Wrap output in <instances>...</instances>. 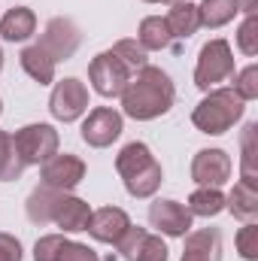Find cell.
<instances>
[{"label":"cell","instance_id":"cell-1","mask_svg":"<svg viewBox=\"0 0 258 261\" xmlns=\"http://www.w3.org/2000/svg\"><path fill=\"white\" fill-rule=\"evenodd\" d=\"M176 103V85L161 67L146 64L128 79L122 91V116L134 122H152L173 110Z\"/></svg>","mask_w":258,"mask_h":261},{"label":"cell","instance_id":"cell-2","mask_svg":"<svg viewBox=\"0 0 258 261\" xmlns=\"http://www.w3.org/2000/svg\"><path fill=\"white\" fill-rule=\"evenodd\" d=\"M116 170H119V176L125 182V192L131 197H140V200L152 197L164 182V170H161L158 158L140 140L122 146V152L116 155Z\"/></svg>","mask_w":258,"mask_h":261},{"label":"cell","instance_id":"cell-3","mask_svg":"<svg viewBox=\"0 0 258 261\" xmlns=\"http://www.w3.org/2000/svg\"><path fill=\"white\" fill-rule=\"evenodd\" d=\"M246 113V103L231 88H213L192 110V125L207 137H222L234 128Z\"/></svg>","mask_w":258,"mask_h":261},{"label":"cell","instance_id":"cell-4","mask_svg":"<svg viewBox=\"0 0 258 261\" xmlns=\"http://www.w3.org/2000/svg\"><path fill=\"white\" fill-rule=\"evenodd\" d=\"M234 73H237V64H234V52H231L228 40L216 37V40L200 46L197 64H194V85L200 91L222 88V82H228Z\"/></svg>","mask_w":258,"mask_h":261},{"label":"cell","instance_id":"cell-5","mask_svg":"<svg viewBox=\"0 0 258 261\" xmlns=\"http://www.w3.org/2000/svg\"><path fill=\"white\" fill-rule=\"evenodd\" d=\"M12 146H15V155L24 167H34V164H43L49 161L58 146H61V137L58 130L46 122H34V125H24L12 134Z\"/></svg>","mask_w":258,"mask_h":261},{"label":"cell","instance_id":"cell-6","mask_svg":"<svg viewBox=\"0 0 258 261\" xmlns=\"http://www.w3.org/2000/svg\"><path fill=\"white\" fill-rule=\"evenodd\" d=\"M49 113H52V119H58L64 125L79 122L88 113V88H85V82L76 79V76L58 79L52 94H49Z\"/></svg>","mask_w":258,"mask_h":261},{"label":"cell","instance_id":"cell-7","mask_svg":"<svg viewBox=\"0 0 258 261\" xmlns=\"http://www.w3.org/2000/svg\"><path fill=\"white\" fill-rule=\"evenodd\" d=\"M79 43H82V31H79V24H76L73 18H67V15H55V18H49L43 37L37 40V46H40L55 64L70 61V58L76 55Z\"/></svg>","mask_w":258,"mask_h":261},{"label":"cell","instance_id":"cell-8","mask_svg":"<svg viewBox=\"0 0 258 261\" xmlns=\"http://www.w3.org/2000/svg\"><path fill=\"white\" fill-rule=\"evenodd\" d=\"M131 76H134V73H131L110 49L100 52V55H94L91 64H88V82H91V88H94L100 97H122V91H125V85H128Z\"/></svg>","mask_w":258,"mask_h":261},{"label":"cell","instance_id":"cell-9","mask_svg":"<svg viewBox=\"0 0 258 261\" xmlns=\"http://www.w3.org/2000/svg\"><path fill=\"white\" fill-rule=\"evenodd\" d=\"M125 130V116L113 107H94L85 119H82V140L91 146V149H107L113 146Z\"/></svg>","mask_w":258,"mask_h":261},{"label":"cell","instance_id":"cell-10","mask_svg":"<svg viewBox=\"0 0 258 261\" xmlns=\"http://www.w3.org/2000/svg\"><path fill=\"white\" fill-rule=\"evenodd\" d=\"M85 161L73 152H55L49 161L40 164V182L52 186L58 192H73L82 179H85Z\"/></svg>","mask_w":258,"mask_h":261},{"label":"cell","instance_id":"cell-11","mask_svg":"<svg viewBox=\"0 0 258 261\" xmlns=\"http://www.w3.org/2000/svg\"><path fill=\"white\" fill-rule=\"evenodd\" d=\"M234 173V161L225 149H200L192 158V182L203 189H222Z\"/></svg>","mask_w":258,"mask_h":261},{"label":"cell","instance_id":"cell-12","mask_svg":"<svg viewBox=\"0 0 258 261\" xmlns=\"http://www.w3.org/2000/svg\"><path fill=\"white\" fill-rule=\"evenodd\" d=\"M192 219L194 216L179 200L158 197V200L149 203V225L164 237H186L192 231Z\"/></svg>","mask_w":258,"mask_h":261},{"label":"cell","instance_id":"cell-13","mask_svg":"<svg viewBox=\"0 0 258 261\" xmlns=\"http://www.w3.org/2000/svg\"><path fill=\"white\" fill-rule=\"evenodd\" d=\"M128 228H131V216L122 206H100V210H91V219H88V228H85V231H88L97 243L116 246Z\"/></svg>","mask_w":258,"mask_h":261},{"label":"cell","instance_id":"cell-14","mask_svg":"<svg viewBox=\"0 0 258 261\" xmlns=\"http://www.w3.org/2000/svg\"><path fill=\"white\" fill-rule=\"evenodd\" d=\"M88 219H91L88 200L70 195V192H64V195L58 197L55 213H52V225H58L61 234H79V231H85L88 228Z\"/></svg>","mask_w":258,"mask_h":261},{"label":"cell","instance_id":"cell-15","mask_svg":"<svg viewBox=\"0 0 258 261\" xmlns=\"http://www.w3.org/2000/svg\"><path fill=\"white\" fill-rule=\"evenodd\" d=\"M186 249L179 261H222V231L219 228H197L189 231Z\"/></svg>","mask_w":258,"mask_h":261},{"label":"cell","instance_id":"cell-16","mask_svg":"<svg viewBox=\"0 0 258 261\" xmlns=\"http://www.w3.org/2000/svg\"><path fill=\"white\" fill-rule=\"evenodd\" d=\"M37 34V15L31 6H12L0 15V37L6 43H24Z\"/></svg>","mask_w":258,"mask_h":261},{"label":"cell","instance_id":"cell-17","mask_svg":"<svg viewBox=\"0 0 258 261\" xmlns=\"http://www.w3.org/2000/svg\"><path fill=\"white\" fill-rule=\"evenodd\" d=\"M225 210L240 219V222H255L258 216V186L255 182H246V179H237L234 189L225 195Z\"/></svg>","mask_w":258,"mask_h":261},{"label":"cell","instance_id":"cell-18","mask_svg":"<svg viewBox=\"0 0 258 261\" xmlns=\"http://www.w3.org/2000/svg\"><path fill=\"white\" fill-rule=\"evenodd\" d=\"M240 12H243L240 0H200L197 3V18H200V28L207 31H219L231 24Z\"/></svg>","mask_w":258,"mask_h":261},{"label":"cell","instance_id":"cell-19","mask_svg":"<svg viewBox=\"0 0 258 261\" xmlns=\"http://www.w3.org/2000/svg\"><path fill=\"white\" fill-rule=\"evenodd\" d=\"M164 21H167V31H170V37H173V40H189V37H194V34H197V28H200L197 6H194V3H189V0L173 3V6L167 9Z\"/></svg>","mask_w":258,"mask_h":261},{"label":"cell","instance_id":"cell-20","mask_svg":"<svg viewBox=\"0 0 258 261\" xmlns=\"http://www.w3.org/2000/svg\"><path fill=\"white\" fill-rule=\"evenodd\" d=\"M64 195V192H58V189H52V186H37L31 195H28V203H24V210H28V219L34 222V225H52V213H55V203H58V197Z\"/></svg>","mask_w":258,"mask_h":261},{"label":"cell","instance_id":"cell-21","mask_svg":"<svg viewBox=\"0 0 258 261\" xmlns=\"http://www.w3.org/2000/svg\"><path fill=\"white\" fill-rule=\"evenodd\" d=\"M18 64L21 70L34 79V82H40V85H52L55 82V61L34 43V46H24L21 49V55H18Z\"/></svg>","mask_w":258,"mask_h":261},{"label":"cell","instance_id":"cell-22","mask_svg":"<svg viewBox=\"0 0 258 261\" xmlns=\"http://www.w3.org/2000/svg\"><path fill=\"white\" fill-rule=\"evenodd\" d=\"M137 43L146 49V52H161L173 43L170 31H167V21L161 15H146L137 28Z\"/></svg>","mask_w":258,"mask_h":261},{"label":"cell","instance_id":"cell-23","mask_svg":"<svg viewBox=\"0 0 258 261\" xmlns=\"http://www.w3.org/2000/svg\"><path fill=\"white\" fill-rule=\"evenodd\" d=\"M186 210L192 216H200V219H213V216L225 213V195H222V189H203V186H197L189 195Z\"/></svg>","mask_w":258,"mask_h":261},{"label":"cell","instance_id":"cell-24","mask_svg":"<svg viewBox=\"0 0 258 261\" xmlns=\"http://www.w3.org/2000/svg\"><path fill=\"white\" fill-rule=\"evenodd\" d=\"M255 137H258V122H249L243 128V137H240V179L246 182H255L258 186V170H255Z\"/></svg>","mask_w":258,"mask_h":261},{"label":"cell","instance_id":"cell-25","mask_svg":"<svg viewBox=\"0 0 258 261\" xmlns=\"http://www.w3.org/2000/svg\"><path fill=\"white\" fill-rule=\"evenodd\" d=\"M24 173V164L18 161L15 155V146H12V134L0 130V182H12Z\"/></svg>","mask_w":258,"mask_h":261},{"label":"cell","instance_id":"cell-26","mask_svg":"<svg viewBox=\"0 0 258 261\" xmlns=\"http://www.w3.org/2000/svg\"><path fill=\"white\" fill-rule=\"evenodd\" d=\"M110 52L128 67L131 73H137V70H143V67L149 64V52H146L137 40H119V43H113Z\"/></svg>","mask_w":258,"mask_h":261},{"label":"cell","instance_id":"cell-27","mask_svg":"<svg viewBox=\"0 0 258 261\" xmlns=\"http://www.w3.org/2000/svg\"><path fill=\"white\" fill-rule=\"evenodd\" d=\"M67 246H70L67 234H46L34 243V261H61Z\"/></svg>","mask_w":258,"mask_h":261},{"label":"cell","instance_id":"cell-28","mask_svg":"<svg viewBox=\"0 0 258 261\" xmlns=\"http://www.w3.org/2000/svg\"><path fill=\"white\" fill-rule=\"evenodd\" d=\"M237 49L246 58L258 55V15L255 12H246V18L240 21V28H237Z\"/></svg>","mask_w":258,"mask_h":261},{"label":"cell","instance_id":"cell-29","mask_svg":"<svg viewBox=\"0 0 258 261\" xmlns=\"http://www.w3.org/2000/svg\"><path fill=\"white\" fill-rule=\"evenodd\" d=\"M231 79H234V88H231V91H234L243 103H249V100L258 97V67L255 64H246L243 70H237Z\"/></svg>","mask_w":258,"mask_h":261},{"label":"cell","instance_id":"cell-30","mask_svg":"<svg viewBox=\"0 0 258 261\" xmlns=\"http://www.w3.org/2000/svg\"><path fill=\"white\" fill-rule=\"evenodd\" d=\"M234 243H237V252H240V258L258 261V225H255V222H243V228L237 231Z\"/></svg>","mask_w":258,"mask_h":261},{"label":"cell","instance_id":"cell-31","mask_svg":"<svg viewBox=\"0 0 258 261\" xmlns=\"http://www.w3.org/2000/svg\"><path fill=\"white\" fill-rule=\"evenodd\" d=\"M167 258H170L167 243H164L158 234H146L143 243H140V252H137V258L134 261H167Z\"/></svg>","mask_w":258,"mask_h":261},{"label":"cell","instance_id":"cell-32","mask_svg":"<svg viewBox=\"0 0 258 261\" xmlns=\"http://www.w3.org/2000/svg\"><path fill=\"white\" fill-rule=\"evenodd\" d=\"M146 234H149L146 228H134V225H131L128 231L122 234V240L116 243V246H119V255H122L125 261H134L137 258V252H140V243H143Z\"/></svg>","mask_w":258,"mask_h":261},{"label":"cell","instance_id":"cell-33","mask_svg":"<svg viewBox=\"0 0 258 261\" xmlns=\"http://www.w3.org/2000/svg\"><path fill=\"white\" fill-rule=\"evenodd\" d=\"M24 252H21V240L15 234H6L0 231V261H21Z\"/></svg>","mask_w":258,"mask_h":261},{"label":"cell","instance_id":"cell-34","mask_svg":"<svg viewBox=\"0 0 258 261\" xmlns=\"http://www.w3.org/2000/svg\"><path fill=\"white\" fill-rule=\"evenodd\" d=\"M61 261H100V258H97V252H94L88 243H73V240H70V246L64 249Z\"/></svg>","mask_w":258,"mask_h":261},{"label":"cell","instance_id":"cell-35","mask_svg":"<svg viewBox=\"0 0 258 261\" xmlns=\"http://www.w3.org/2000/svg\"><path fill=\"white\" fill-rule=\"evenodd\" d=\"M143 3H167V6H173V3H183V0H143Z\"/></svg>","mask_w":258,"mask_h":261},{"label":"cell","instance_id":"cell-36","mask_svg":"<svg viewBox=\"0 0 258 261\" xmlns=\"http://www.w3.org/2000/svg\"><path fill=\"white\" fill-rule=\"evenodd\" d=\"M0 70H3V49H0Z\"/></svg>","mask_w":258,"mask_h":261},{"label":"cell","instance_id":"cell-37","mask_svg":"<svg viewBox=\"0 0 258 261\" xmlns=\"http://www.w3.org/2000/svg\"><path fill=\"white\" fill-rule=\"evenodd\" d=\"M0 113H3V100H0Z\"/></svg>","mask_w":258,"mask_h":261}]
</instances>
